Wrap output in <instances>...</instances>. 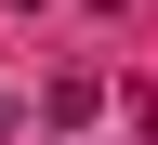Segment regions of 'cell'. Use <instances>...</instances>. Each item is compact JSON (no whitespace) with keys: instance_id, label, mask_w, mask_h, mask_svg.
Instances as JSON below:
<instances>
[{"instance_id":"6da1fadb","label":"cell","mask_w":158,"mask_h":145,"mask_svg":"<svg viewBox=\"0 0 158 145\" xmlns=\"http://www.w3.org/2000/svg\"><path fill=\"white\" fill-rule=\"evenodd\" d=\"M40 106H53V119H66V132H79V119L106 106V79H92V66H53V92H40Z\"/></svg>"}]
</instances>
